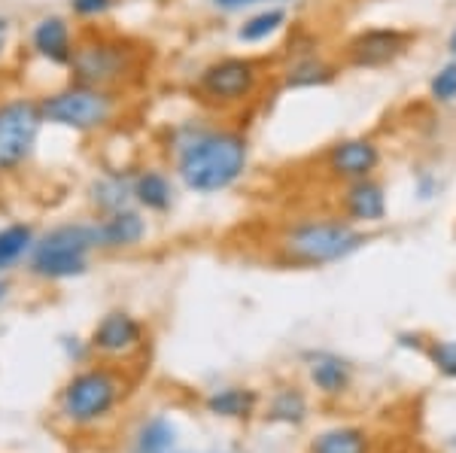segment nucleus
<instances>
[{
  "mask_svg": "<svg viewBox=\"0 0 456 453\" xmlns=\"http://www.w3.org/2000/svg\"><path fill=\"white\" fill-rule=\"evenodd\" d=\"M447 53H451L456 58V28L451 31V36H447Z\"/></svg>",
  "mask_w": 456,
  "mask_h": 453,
  "instance_id": "c756f323",
  "label": "nucleus"
},
{
  "mask_svg": "<svg viewBox=\"0 0 456 453\" xmlns=\"http://www.w3.org/2000/svg\"><path fill=\"white\" fill-rule=\"evenodd\" d=\"M6 292H10V287H6V280H0V302L6 298Z\"/></svg>",
  "mask_w": 456,
  "mask_h": 453,
  "instance_id": "7c9ffc66",
  "label": "nucleus"
},
{
  "mask_svg": "<svg viewBox=\"0 0 456 453\" xmlns=\"http://www.w3.org/2000/svg\"><path fill=\"white\" fill-rule=\"evenodd\" d=\"M208 411L213 417H225V420H244L256 411L259 405V396L247 386H223V390L210 392L208 396Z\"/></svg>",
  "mask_w": 456,
  "mask_h": 453,
  "instance_id": "6ab92c4d",
  "label": "nucleus"
},
{
  "mask_svg": "<svg viewBox=\"0 0 456 453\" xmlns=\"http://www.w3.org/2000/svg\"><path fill=\"white\" fill-rule=\"evenodd\" d=\"M174 167L183 186L198 195L232 189L249 165V141L240 131L186 122L171 134Z\"/></svg>",
  "mask_w": 456,
  "mask_h": 453,
  "instance_id": "f257e3e1",
  "label": "nucleus"
},
{
  "mask_svg": "<svg viewBox=\"0 0 456 453\" xmlns=\"http://www.w3.org/2000/svg\"><path fill=\"white\" fill-rule=\"evenodd\" d=\"M92 253V225L64 222L34 240V250L28 255V268L40 280H70V277L88 271V255Z\"/></svg>",
  "mask_w": 456,
  "mask_h": 453,
  "instance_id": "39448f33",
  "label": "nucleus"
},
{
  "mask_svg": "<svg viewBox=\"0 0 456 453\" xmlns=\"http://www.w3.org/2000/svg\"><path fill=\"white\" fill-rule=\"evenodd\" d=\"M311 453H369V435L356 426H332L314 438Z\"/></svg>",
  "mask_w": 456,
  "mask_h": 453,
  "instance_id": "412c9836",
  "label": "nucleus"
},
{
  "mask_svg": "<svg viewBox=\"0 0 456 453\" xmlns=\"http://www.w3.org/2000/svg\"><path fill=\"white\" fill-rule=\"evenodd\" d=\"M116 6V0H70V12L77 19H101Z\"/></svg>",
  "mask_w": 456,
  "mask_h": 453,
  "instance_id": "bb28decb",
  "label": "nucleus"
},
{
  "mask_svg": "<svg viewBox=\"0 0 456 453\" xmlns=\"http://www.w3.org/2000/svg\"><path fill=\"white\" fill-rule=\"evenodd\" d=\"M307 375H311V384L322 396H341V392H347L350 377H353L350 365L344 362L341 356L326 353V350L307 356Z\"/></svg>",
  "mask_w": 456,
  "mask_h": 453,
  "instance_id": "dca6fc26",
  "label": "nucleus"
},
{
  "mask_svg": "<svg viewBox=\"0 0 456 453\" xmlns=\"http://www.w3.org/2000/svg\"><path fill=\"white\" fill-rule=\"evenodd\" d=\"M134 204H141L150 214H167L174 204V186L167 174L156 171V167L134 174Z\"/></svg>",
  "mask_w": 456,
  "mask_h": 453,
  "instance_id": "a211bd4d",
  "label": "nucleus"
},
{
  "mask_svg": "<svg viewBox=\"0 0 456 453\" xmlns=\"http://www.w3.org/2000/svg\"><path fill=\"white\" fill-rule=\"evenodd\" d=\"M73 43H77V36H73L70 21L64 16H43L31 28V49L49 64L68 68L73 55Z\"/></svg>",
  "mask_w": 456,
  "mask_h": 453,
  "instance_id": "ddd939ff",
  "label": "nucleus"
},
{
  "mask_svg": "<svg viewBox=\"0 0 456 453\" xmlns=\"http://www.w3.org/2000/svg\"><path fill=\"white\" fill-rule=\"evenodd\" d=\"M322 162H326V174L338 182L365 180L378 171L380 150L371 137H347V141H338L335 146H329Z\"/></svg>",
  "mask_w": 456,
  "mask_h": 453,
  "instance_id": "9d476101",
  "label": "nucleus"
},
{
  "mask_svg": "<svg viewBox=\"0 0 456 453\" xmlns=\"http://www.w3.org/2000/svg\"><path fill=\"white\" fill-rule=\"evenodd\" d=\"M43 125L46 119H43L40 101L10 98L0 104V177H10L28 165Z\"/></svg>",
  "mask_w": 456,
  "mask_h": 453,
  "instance_id": "0eeeda50",
  "label": "nucleus"
},
{
  "mask_svg": "<svg viewBox=\"0 0 456 453\" xmlns=\"http://www.w3.org/2000/svg\"><path fill=\"white\" fill-rule=\"evenodd\" d=\"M119 92L92 89V85L79 83H68L64 89L40 98L43 119L49 125L77 131V134H94V131L110 128L119 116Z\"/></svg>",
  "mask_w": 456,
  "mask_h": 453,
  "instance_id": "20e7f679",
  "label": "nucleus"
},
{
  "mask_svg": "<svg viewBox=\"0 0 456 453\" xmlns=\"http://www.w3.org/2000/svg\"><path fill=\"white\" fill-rule=\"evenodd\" d=\"M213 6H219V10H240V6H249V0H213Z\"/></svg>",
  "mask_w": 456,
  "mask_h": 453,
  "instance_id": "c85d7f7f",
  "label": "nucleus"
},
{
  "mask_svg": "<svg viewBox=\"0 0 456 453\" xmlns=\"http://www.w3.org/2000/svg\"><path fill=\"white\" fill-rule=\"evenodd\" d=\"M88 201L101 216L119 214L134 204V174L131 171H104L88 186Z\"/></svg>",
  "mask_w": 456,
  "mask_h": 453,
  "instance_id": "2eb2a0df",
  "label": "nucleus"
},
{
  "mask_svg": "<svg viewBox=\"0 0 456 453\" xmlns=\"http://www.w3.org/2000/svg\"><path fill=\"white\" fill-rule=\"evenodd\" d=\"M286 25V10L283 6H268V10L249 16L244 25L238 28V40L240 43H262L268 36H274Z\"/></svg>",
  "mask_w": 456,
  "mask_h": 453,
  "instance_id": "5701e85b",
  "label": "nucleus"
},
{
  "mask_svg": "<svg viewBox=\"0 0 456 453\" xmlns=\"http://www.w3.org/2000/svg\"><path fill=\"white\" fill-rule=\"evenodd\" d=\"M335 64L316 53L296 55L292 64L283 70V89H316V85H329L335 79Z\"/></svg>",
  "mask_w": 456,
  "mask_h": 453,
  "instance_id": "f3484780",
  "label": "nucleus"
},
{
  "mask_svg": "<svg viewBox=\"0 0 456 453\" xmlns=\"http://www.w3.org/2000/svg\"><path fill=\"white\" fill-rule=\"evenodd\" d=\"M68 73H70V83L107 89V92H122L141 79L143 53L137 43L125 40V36L88 31L73 43Z\"/></svg>",
  "mask_w": 456,
  "mask_h": 453,
  "instance_id": "f03ea898",
  "label": "nucleus"
},
{
  "mask_svg": "<svg viewBox=\"0 0 456 453\" xmlns=\"http://www.w3.org/2000/svg\"><path fill=\"white\" fill-rule=\"evenodd\" d=\"M143 344V326L137 317H131L128 311H110L101 317V323L94 326L88 347L101 356H128Z\"/></svg>",
  "mask_w": 456,
  "mask_h": 453,
  "instance_id": "9b49d317",
  "label": "nucleus"
},
{
  "mask_svg": "<svg viewBox=\"0 0 456 453\" xmlns=\"http://www.w3.org/2000/svg\"><path fill=\"white\" fill-rule=\"evenodd\" d=\"M88 225H92L94 250H131L146 238V219L134 207L107 214Z\"/></svg>",
  "mask_w": 456,
  "mask_h": 453,
  "instance_id": "f8f14e48",
  "label": "nucleus"
},
{
  "mask_svg": "<svg viewBox=\"0 0 456 453\" xmlns=\"http://www.w3.org/2000/svg\"><path fill=\"white\" fill-rule=\"evenodd\" d=\"M176 444V426L167 417L146 420L134 435L131 453H171Z\"/></svg>",
  "mask_w": 456,
  "mask_h": 453,
  "instance_id": "4be33fe9",
  "label": "nucleus"
},
{
  "mask_svg": "<svg viewBox=\"0 0 456 453\" xmlns=\"http://www.w3.org/2000/svg\"><path fill=\"white\" fill-rule=\"evenodd\" d=\"M6 43H10V19L0 16V58L6 53Z\"/></svg>",
  "mask_w": 456,
  "mask_h": 453,
  "instance_id": "cd10ccee",
  "label": "nucleus"
},
{
  "mask_svg": "<svg viewBox=\"0 0 456 453\" xmlns=\"http://www.w3.org/2000/svg\"><path fill=\"white\" fill-rule=\"evenodd\" d=\"M429 98L436 104H453L456 101V58L438 68L436 77L429 79Z\"/></svg>",
  "mask_w": 456,
  "mask_h": 453,
  "instance_id": "393cba45",
  "label": "nucleus"
},
{
  "mask_svg": "<svg viewBox=\"0 0 456 453\" xmlns=\"http://www.w3.org/2000/svg\"><path fill=\"white\" fill-rule=\"evenodd\" d=\"M171 453H174V450H171Z\"/></svg>",
  "mask_w": 456,
  "mask_h": 453,
  "instance_id": "473e14b6",
  "label": "nucleus"
},
{
  "mask_svg": "<svg viewBox=\"0 0 456 453\" xmlns=\"http://www.w3.org/2000/svg\"><path fill=\"white\" fill-rule=\"evenodd\" d=\"M249 4H268V0H249Z\"/></svg>",
  "mask_w": 456,
  "mask_h": 453,
  "instance_id": "2f4dec72",
  "label": "nucleus"
},
{
  "mask_svg": "<svg viewBox=\"0 0 456 453\" xmlns=\"http://www.w3.org/2000/svg\"><path fill=\"white\" fill-rule=\"evenodd\" d=\"M369 244V238L356 229L353 222L341 219H305L283 231L277 240V250L286 265H332L347 255L359 253Z\"/></svg>",
  "mask_w": 456,
  "mask_h": 453,
  "instance_id": "7ed1b4c3",
  "label": "nucleus"
},
{
  "mask_svg": "<svg viewBox=\"0 0 456 453\" xmlns=\"http://www.w3.org/2000/svg\"><path fill=\"white\" fill-rule=\"evenodd\" d=\"M34 229L28 222H12L0 229V274L16 268L25 255H31L34 250Z\"/></svg>",
  "mask_w": 456,
  "mask_h": 453,
  "instance_id": "aec40b11",
  "label": "nucleus"
},
{
  "mask_svg": "<svg viewBox=\"0 0 456 453\" xmlns=\"http://www.w3.org/2000/svg\"><path fill=\"white\" fill-rule=\"evenodd\" d=\"M408 31L399 28H365L356 36H350L347 46H344V58H347L350 68L359 70H380L395 64L399 58L411 49Z\"/></svg>",
  "mask_w": 456,
  "mask_h": 453,
  "instance_id": "1a4fd4ad",
  "label": "nucleus"
},
{
  "mask_svg": "<svg viewBox=\"0 0 456 453\" xmlns=\"http://www.w3.org/2000/svg\"><path fill=\"white\" fill-rule=\"evenodd\" d=\"M125 396V381L116 368L98 365V368H86L73 375L61 390L58 411L73 426H92L113 414Z\"/></svg>",
  "mask_w": 456,
  "mask_h": 453,
  "instance_id": "423d86ee",
  "label": "nucleus"
},
{
  "mask_svg": "<svg viewBox=\"0 0 456 453\" xmlns=\"http://www.w3.org/2000/svg\"><path fill=\"white\" fill-rule=\"evenodd\" d=\"M341 210L350 222H380L387 216V192L378 180H353L344 182Z\"/></svg>",
  "mask_w": 456,
  "mask_h": 453,
  "instance_id": "4468645a",
  "label": "nucleus"
},
{
  "mask_svg": "<svg viewBox=\"0 0 456 453\" xmlns=\"http://www.w3.org/2000/svg\"><path fill=\"white\" fill-rule=\"evenodd\" d=\"M429 360L432 365L441 371L444 377H453L456 381V341H432L429 344Z\"/></svg>",
  "mask_w": 456,
  "mask_h": 453,
  "instance_id": "a878e982",
  "label": "nucleus"
},
{
  "mask_svg": "<svg viewBox=\"0 0 456 453\" xmlns=\"http://www.w3.org/2000/svg\"><path fill=\"white\" fill-rule=\"evenodd\" d=\"M307 417V399L301 390H292V386H286V390H277L274 399H271L268 405V420L274 423H301Z\"/></svg>",
  "mask_w": 456,
  "mask_h": 453,
  "instance_id": "b1692460",
  "label": "nucleus"
},
{
  "mask_svg": "<svg viewBox=\"0 0 456 453\" xmlns=\"http://www.w3.org/2000/svg\"><path fill=\"white\" fill-rule=\"evenodd\" d=\"M259 85H262L259 61H253V58H238V55L210 61L195 79L198 101H204V104H210V107H219V109L247 104V101L259 92Z\"/></svg>",
  "mask_w": 456,
  "mask_h": 453,
  "instance_id": "6e6552de",
  "label": "nucleus"
}]
</instances>
